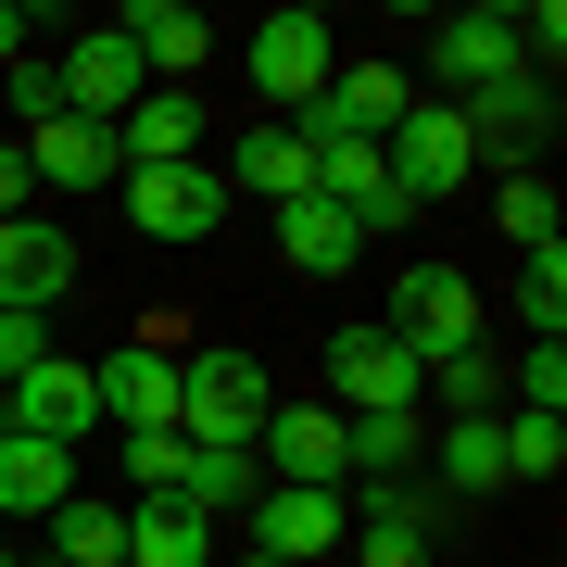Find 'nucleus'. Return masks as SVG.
<instances>
[{"instance_id": "21", "label": "nucleus", "mask_w": 567, "mask_h": 567, "mask_svg": "<svg viewBox=\"0 0 567 567\" xmlns=\"http://www.w3.org/2000/svg\"><path fill=\"white\" fill-rule=\"evenodd\" d=\"M278 252L303 265V278H341L365 240H353V215H341V203H316V189H303V203H278Z\"/></svg>"}, {"instance_id": "20", "label": "nucleus", "mask_w": 567, "mask_h": 567, "mask_svg": "<svg viewBox=\"0 0 567 567\" xmlns=\"http://www.w3.org/2000/svg\"><path fill=\"white\" fill-rule=\"evenodd\" d=\"M63 492H76V454H63V442H25V429H13V442H0V517H51Z\"/></svg>"}, {"instance_id": "17", "label": "nucleus", "mask_w": 567, "mask_h": 567, "mask_svg": "<svg viewBox=\"0 0 567 567\" xmlns=\"http://www.w3.org/2000/svg\"><path fill=\"white\" fill-rule=\"evenodd\" d=\"M114 152L126 164H203V89H140L114 126Z\"/></svg>"}, {"instance_id": "23", "label": "nucleus", "mask_w": 567, "mask_h": 567, "mask_svg": "<svg viewBox=\"0 0 567 567\" xmlns=\"http://www.w3.org/2000/svg\"><path fill=\"white\" fill-rule=\"evenodd\" d=\"M177 505L227 529V517L252 505V454H240V442H189V466H177Z\"/></svg>"}, {"instance_id": "36", "label": "nucleus", "mask_w": 567, "mask_h": 567, "mask_svg": "<svg viewBox=\"0 0 567 567\" xmlns=\"http://www.w3.org/2000/svg\"><path fill=\"white\" fill-rule=\"evenodd\" d=\"M0 442H13V404H0Z\"/></svg>"}, {"instance_id": "9", "label": "nucleus", "mask_w": 567, "mask_h": 567, "mask_svg": "<svg viewBox=\"0 0 567 567\" xmlns=\"http://www.w3.org/2000/svg\"><path fill=\"white\" fill-rule=\"evenodd\" d=\"M454 126H466V152H492V164H517V177H529L555 102H543V76H492V89H466V102H454Z\"/></svg>"}, {"instance_id": "11", "label": "nucleus", "mask_w": 567, "mask_h": 567, "mask_svg": "<svg viewBox=\"0 0 567 567\" xmlns=\"http://www.w3.org/2000/svg\"><path fill=\"white\" fill-rule=\"evenodd\" d=\"M13 152H25V177H39V189H114V177H126L114 126H89V114H39Z\"/></svg>"}, {"instance_id": "1", "label": "nucleus", "mask_w": 567, "mask_h": 567, "mask_svg": "<svg viewBox=\"0 0 567 567\" xmlns=\"http://www.w3.org/2000/svg\"><path fill=\"white\" fill-rule=\"evenodd\" d=\"M265 365L240 353V341H189L177 353V442H240L252 454V429H265Z\"/></svg>"}, {"instance_id": "35", "label": "nucleus", "mask_w": 567, "mask_h": 567, "mask_svg": "<svg viewBox=\"0 0 567 567\" xmlns=\"http://www.w3.org/2000/svg\"><path fill=\"white\" fill-rule=\"evenodd\" d=\"M25 39H39V25H25L13 0H0V76H13V63H25Z\"/></svg>"}, {"instance_id": "28", "label": "nucleus", "mask_w": 567, "mask_h": 567, "mask_svg": "<svg viewBox=\"0 0 567 567\" xmlns=\"http://www.w3.org/2000/svg\"><path fill=\"white\" fill-rule=\"evenodd\" d=\"M429 379H442V404H454V416H492V404H505V365H492V353H442Z\"/></svg>"}, {"instance_id": "26", "label": "nucleus", "mask_w": 567, "mask_h": 567, "mask_svg": "<svg viewBox=\"0 0 567 567\" xmlns=\"http://www.w3.org/2000/svg\"><path fill=\"white\" fill-rule=\"evenodd\" d=\"M517 303H529V341H567V240H543V252H529Z\"/></svg>"}, {"instance_id": "10", "label": "nucleus", "mask_w": 567, "mask_h": 567, "mask_svg": "<svg viewBox=\"0 0 567 567\" xmlns=\"http://www.w3.org/2000/svg\"><path fill=\"white\" fill-rule=\"evenodd\" d=\"M51 89H63V114H89V126H126V102H140V51L114 39H63L51 51Z\"/></svg>"}, {"instance_id": "32", "label": "nucleus", "mask_w": 567, "mask_h": 567, "mask_svg": "<svg viewBox=\"0 0 567 567\" xmlns=\"http://www.w3.org/2000/svg\"><path fill=\"white\" fill-rule=\"evenodd\" d=\"M39 353H51V341H39V316H25V303H0V391H13Z\"/></svg>"}, {"instance_id": "19", "label": "nucleus", "mask_w": 567, "mask_h": 567, "mask_svg": "<svg viewBox=\"0 0 567 567\" xmlns=\"http://www.w3.org/2000/svg\"><path fill=\"white\" fill-rule=\"evenodd\" d=\"M429 442H442V505H480V492H505V416H442Z\"/></svg>"}, {"instance_id": "27", "label": "nucleus", "mask_w": 567, "mask_h": 567, "mask_svg": "<svg viewBox=\"0 0 567 567\" xmlns=\"http://www.w3.org/2000/svg\"><path fill=\"white\" fill-rule=\"evenodd\" d=\"M555 466H567V416H505V480H555Z\"/></svg>"}, {"instance_id": "15", "label": "nucleus", "mask_w": 567, "mask_h": 567, "mask_svg": "<svg viewBox=\"0 0 567 567\" xmlns=\"http://www.w3.org/2000/svg\"><path fill=\"white\" fill-rule=\"evenodd\" d=\"M114 39L140 51V76H152V89H189V76H203V63H215V25L189 13V0H140V13L114 25Z\"/></svg>"}, {"instance_id": "30", "label": "nucleus", "mask_w": 567, "mask_h": 567, "mask_svg": "<svg viewBox=\"0 0 567 567\" xmlns=\"http://www.w3.org/2000/svg\"><path fill=\"white\" fill-rule=\"evenodd\" d=\"M517 404L529 416H567V341H529L517 353Z\"/></svg>"}, {"instance_id": "34", "label": "nucleus", "mask_w": 567, "mask_h": 567, "mask_svg": "<svg viewBox=\"0 0 567 567\" xmlns=\"http://www.w3.org/2000/svg\"><path fill=\"white\" fill-rule=\"evenodd\" d=\"M13 215H25V152L0 140V227H13Z\"/></svg>"}, {"instance_id": "13", "label": "nucleus", "mask_w": 567, "mask_h": 567, "mask_svg": "<svg viewBox=\"0 0 567 567\" xmlns=\"http://www.w3.org/2000/svg\"><path fill=\"white\" fill-rule=\"evenodd\" d=\"M492 76H529V25L505 0H480V13L442 25V102H466V89H492Z\"/></svg>"}, {"instance_id": "6", "label": "nucleus", "mask_w": 567, "mask_h": 567, "mask_svg": "<svg viewBox=\"0 0 567 567\" xmlns=\"http://www.w3.org/2000/svg\"><path fill=\"white\" fill-rule=\"evenodd\" d=\"M328 379H341V404H328V416H429V365L391 341V328L328 341Z\"/></svg>"}, {"instance_id": "31", "label": "nucleus", "mask_w": 567, "mask_h": 567, "mask_svg": "<svg viewBox=\"0 0 567 567\" xmlns=\"http://www.w3.org/2000/svg\"><path fill=\"white\" fill-rule=\"evenodd\" d=\"M505 240H517V252L555 240V189H543V177H505Z\"/></svg>"}, {"instance_id": "25", "label": "nucleus", "mask_w": 567, "mask_h": 567, "mask_svg": "<svg viewBox=\"0 0 567 567\" xmlns=\"http://www.w3.org/2000/svg\"><path fill=\"white\" fill-rule=\"evenodd\" d=\"M39 529H51V555H63V567H126V517H114V505H89V492H63Z\"/></svg>"}, {"instance_id": "18", "label": "nucleus", "mask_w": 567, "mask_h": 567, "mask_svg": "<svg viewBox=\"0 0 567 567\" xmlns=\"http://www.w3.org/2000/svg\"><path fill=\"white\" fill-rule=\"evenodd\" d=\"M215 543H227V529H215V517H189L177 492H152V505L126 517V567H215Z\"/></svg>"}, {"instance_id": "16", "label": "nucleus", "mask_w": 567, "mask_h": 567, "mask_svg": "<svg viewBox=\"0 0 567 567\" xmlns=\"http://www.w3.org/2000/svg\"><path fill=\"white\" fill-rule=\"evenodd\" d=\"M63 290H76V240H63V227H39V215H13V227H0V303L51 316Z\"/></svg>"}, {"instance_id": "33", "label": "nucleus", "mask_w": 567, "mask_h": 567, "mask_svg": "<svg viewBox=\"0 0 567 567\" xmlns=\"http://www.w3.org/2000/svg\"><path fill=\"white\" fill-rule=\"evenodd\" d=\"M13 102H25V126H39V114H63V89H51V51H25V63H13Z\"/></svg>"}, {"instance_id": "4", "label": "nucleus", "mask_w": 567, "mask_h": 567, "mask_svg": "<svg viewBox=\"0 0 567 567\" xmlns=\"http://www.w3.org/2000/svg\"><path fill=\"white\" fill-rule=\"evenodd\" d=\"M391 341H404L416 365L480 353V290H466L454 265H404V278H391Z\"/></svg>"}, {"instance_id": "14", "label": "nucleus", "mask_w": 567, "mask_h": 567, "mask_svg": "<svg viewBox=\"0 0 567 567\" xmlns=\"http://www.w3.org/2000/svg\"><path fill=\"white\" fill-rule=\"evenodd\" d=\"M252 454L278 466V492H341V416L328 404H265Z\"/></svg>"}, {"instance_id": "22", "label": "nucleus", "mask_w": 567, "mask_h": 567, "mask_svg": "<svg viewBox=\"0 0 567 567\" xmlns=\"http://www.w3.org/2000/svg\"><path fill=\"white\" fill-rule=\"evenodd\" d=\"M240 189H252V203H303V189H316V152L290 140V126H252V140H240V177H227V203H240Z\"/></svg>"}, {"instance_id": "12", "label": "nucleus", "mask_w": 567, "mask_h": 567, "mask_svg": "<svg viewBox=\"0 0 567 567\" xmlns=\"http://www.w3.org/2000/svg\"><path fill=\"white\" fill-rule=\"evenodd\" d=\"M240 529H252V555H278V567H328L341 555V492H252Z\"/></svg>"}, {"instance_id": "24", "label": "nucleus", "mask_w": 567, "mask_h": 567, "mask_svg": "<svg viewBox=\"0 0 567 567\" xmlns=\"http://www.w3.org/2000/svg\"><path fill=\"white\" fill-rule=\"evenodd\" d=\"M429 454V416H341V466L353 480H404Z\"/></svg>"}, {"instance_id": "3", "label": "nucleus", "mask_w": 567, "mask_h": 567, "mask_svg": "<svg viewBox=\"0 0 567 567\" xmlns=\"http://www.w3.org/2000/svg\"><path fill=\"white\" fill-rule=\"evenodd\" d=\"M114 189H126V227H140V240H215V227L240 215L215 164H126Z\"/></svg>"}, {"instance_id": "7", "label": "nucleus", "mask_w": 567, "mask_h": 567, "mask_svg": "<svg viewBox=\"0 0 567 567\" xmlns=\"http://www.w3.org/2000/svg\"><path fill=\"white\" fill-rule=\"evenodd\" d=\"M240 63H252V89H265V102H290V114H303L328 76H341V51H328V13H303V0H290V13H265Z\"/></svg>"}, {"instance_id": "2", "label": "nucleus", "mask_w": 567, "mask_h": 567, "mask_svg": "<svg viewBox=\"0 0 567 567\" xmlns=\"http://www.w3.org/2000/svg\"><path fill=\"white\" fill-rule=\"evenodd\" d=\"M466 164H480V152H466L454 102H416V114H404V126H391V140H379V177H391V203H404V215L454 203V189H466Z\"/></svg>"}, {"instance_id": "8", "label": "nucleus", "mask_w": 567, "mask_h": 567, "mask_svg": "<svg viewBox=\"0 0 567 567\" xmlns=\"http://www.w3.org/2000/svg\"><path fill=\"white\" fill-rule=\"evenodd\" d=\"M0 404H13L25 442H63V454H76V442H102V391H89V365H63V353H39L13 391H0Z\"/></svg>"}, {"instance_id": "38", "label": "nucleus", "mask_w": 567, "mask_h": 567, "mask_svg": "<svg viewBox=\"0 0 567 567\" xmlns=\"http://www.w3.org/2000/svg\"><path fill=\"white\" fill-rule=\"evenodd\" d=\"M0 567H13V555H0Z\"/></svg>"}, {"instance_id": "37", "label": "nucleus", "mask_w": 567, "mask_h": 567, "mask_svg": "<svg viewBox=\"0 0 567 567\" xmlns=\"http://www.w3.org/2000/svg\"><path fill=\"white\" fill-rule=\"evenodd\" d=\"M240 567H278V555H240Z\"/></svg>"}, {"instance_id": "29", "label": "nucleus", "mask_w": 567, "mask_h": 567, "mask_svg": "<svg viewBox=\"0 0 567 567\" xmlns=\"http://www.w3.org/2000/svg\"><path fill=\"white\" fill-rule=\"evenodd\" d=\"M114 454H126V480H140V505H152V492H177V466H189L177 429H140V442H114Z\"/></svg>"}, {"instance_id": "5", "label": "nucleus", "mask_w": 567, "mask_h": 567, "mask_svg": "<svg viewBox=\"0 0 567 567\" xmlns=\"http://www.w3.org/2000/svg\"><path fill=\"white\" fill-rule=\"evenodd\" d=\"M89 391H102V429H114V442L177 429V328H152V341L102 353V365H89Z\"/></svg>"}]
</instances>
